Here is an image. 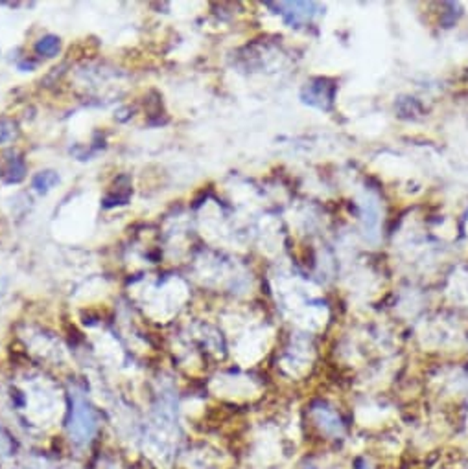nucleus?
I'll list each match as a JSON object with an SVG mask.
<instances>
[{
    "label": "nucleus",
    "mask_w": 468,
    "mask_h": 469,
    "mask_svg": "<svg viewBox=\"0 0 468 469\" xmlns=\"http://www.w3.org/2000/svg\"><path fill=\"white\" fill-rule=\"evenodd\" d=\"M70 435L74 436V440L79 443L90 440V436L95 435L96 430V414L95 410L89 407V403L76 397L74 399L72 410H70Z\"/></svg>",
    "instance_id": "obj_1"
},
{
    "label": "nucleus",
    "mask_w": 468,
    "mask_h": 469,
    "mask_svg": "<svg viewBox=\"0 0 468 469\" xmlns=\"http://www.w3.org/2000/svg\"><path fill=\"white\" fill-rule=\"evenodd\" d=\"M57 182H59V175H57L56 171L46 170L37 173V175L34 177V182H32V184H34V188L39 193H46L48 190H52V188L56 186Z\"/></svg>",
    "instance_id": "obj_2"
},
{
    "label": "nucleus",
    "mask_w": 468,
    "mask_h": 469,
    "mask_svg": "<svg viewBox=\"0 0 468 469\" xmlns=\"http://www.w3.org/2000/svg\"><path fill=\"white\" fill-rule=\"evenodd\" d=\"M59 48H61V43L56 35H46L35 44V52L39 55H46V57H54L59 52Z\"/></svg>",
    "instance_id": "obj_3"
},
{
    "label": "nucleus",
    "mask_w": 468,
    "mask_h": 469,
    "mask_svg": "<svg viewBox=\"0 0 468 469\" xmlns=\"http://www.w3.org/2000/svg\"><path fill=\"white\" fill-rule=\"evenodd\" d=\"M24 171H26V168H24L23 160L17 159V157H12L6 166V181L19 182L24 177Z\"/></svg>",
    "instance_id": "obj_4"
},
{
    "label": "nucleus",
    "mask_w": 468,
    "mask_h": 469,
    "mask_svg": "<svg viewBox=\"0 0 468 469\" xmlns=\"http://www.w3.org/2000/svg\"><path fill=\"white\" fill-rule=\"evenodd\" d=\"M17 137V126L13 121L0 120V143L10 142Z\"/></svg>",
    "instance_id": "obj_5"
}]
</instances>
